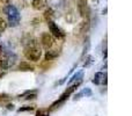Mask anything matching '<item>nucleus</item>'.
Wrapping results in <instances>:
<instances>
[{
  "label": "nucleus",
  "instance_id": "1",
  "mask_svg": "<svg viewBox=\"0 0 132 116\" xmlns=\"http://www.w3.org/2000/svg\"><path fill=\"white\" fill-rule=\"evenodd\" d=\"M18 60V56L6 45L0 44V71H7Z\"/></svg>",
  "mask_w": 132,
  "mask_h": 116
},
{
  "label": "nucleus",
  "instance_id": "2",
  "mask_svg": "<svg viewBox=\"0 0 132 116\" xmlns=\"http://www.w3.org/2000/svg\"><path fill=\"white\" fill-rule=\"evenodd\" d=\"M23 55L28 60L31 61H38L42 57V49L38 45L36 40H29L28 42L24 43V50H23Z\"/></svg>",
  "mask_w": 132,
  "mask_h": 116
},
{
  "label": "nucleus",
  "instance_id": "3",
  "mask_svg": "<svg viewBox=\"0 0 132 116\" xmlns=\"http://www.w3.org/2000/svg\"><path fill=\"white\" fill-rule=\"evenodd\" d=\"M81 82H82V80L74 82V84H72V85H68L67 88H66L65 91L63 92L62 94H60V96L55 101V102L51 103V106L48 108V109L50 110V112H53V110H56V109H58V108H60L62 106H64L65 102L67 101V99L70 98V96L72 95V94L74 93L75 91H77V88L80 86V85H81Z\"/></svg>",
  "mask_w": 132,
  "mask_h": 116
},
{
  "label": "nucleus",
  "instance_id": "4",
  "mask_svg": "<svg viewBox=\"0 0 132 116\" xmlns=\"http://www.w3.org/2000/svg\"><path fill=\"white\" fill-rule=\"evenodd\" d=\"M6 15H7V19H8V21H7V26L8 27L14 28L20 25L21 14L14 5H11V4L8 5V7L6 9Z\"/></svg>",
  "mask_w": 132,
  "mask_h": 116
},
{
  "label": "nucleus",
  "instance_id": "5",
  "mask_svg": "<svg viewBox=\"0 0 132 116\" xmlns=\"http://www.w3.org/2000/svg\"><path fill=\"white\" fill-rule=\"evenodd\" d=\"M48 27H49V30H50L51 35H52L53 37H56V38H58V40L65 38V36H66L65 32L57 23H55V21H48Z\"/></svg>",
  "mask_w": 132,
  "mask_h": 116
},
{
  "label": "nucleus",
  "instance_id": "6",
  "mask_svg": "<svg viewBox=\"0 0 132 116\" xmlns=\"http://www.w3.org/2000/svg\"><path fill=\"white\" fill-rule=\"evenodd\" d=\"M78 12L79 14L85 19V20H89L90 19V7L87 4V0H79L78 1Z\"/></svg>",
  "mask_w": 132,
  "mask_h": 116
},
{
  "label": "nucleus",
  "instance_id": "7",
  "mask_svg": "<svg viewBox=\"0 0 132 116\" xmlns=\"http://www.w3.org/2000/svg\"><path fill=\"white\" fill-rule=\"evenodd\" d=\"M41 43H42V45H43V48H45L46 50L52 48L53 44H55L53 36L50 34V33H43L41 36Z\"/></svg>",
  "mask_w": 132,
  "mask_h": 116
},
{
  "label": "nucleus",
  "instance_id": "8",
  "mask_svg": "<svg viewBox=\"0 0 132 116\" xmlns=\"http://www.w3.org/2000/svg\"><path fill=\"white\" fill-rule=\"evenodd\" d=\"M89 28H90V22H89V20L82 21V22H80L79 25H78V27L75 28L74 35H78V36H80V35L86 34V33L89 30Z\"/></svg>",
  "mask_w": 132,
  "mask_h": 116
},
{
  "label": "nucleus",
  "instance_id": "9",
  "mask_svg": "<svg viewBox=\"0 0 132 116\" xmlns=\"http://www.w3.org/2000/svg\"><path fill=\"white\" fill-rule=\"evenodd\" d=\"M94 85H107V73L105 72H96L92 80Z\"/></svg>",
  "mask_w": 132,
  "mask_h": 116
},
{
  "label": "nucleus",
  "instance_id": "10",
  "mask_svg": "<svg viewBox=\"0 0 132 116\" xmlns=\"http://www.w3.org/2000/svg\"><path fill=\"white\" fill-rule=\"evenodd\" d=\"M37 93H38V92H37L36 89H29V91H26V92H23L22 94L18 95V98L19 99L22 98L23 100H26V101L35 100V99L37 98Z\"/></svg>",
  "mask_w": 132,
  "mask_h": 116
},
{
  "label": "nucleus",
  "instance_id": "11",
  "mask_svg": "<svg viewBox=\"0 0 132 116\" xmlns=\"http://www.w3.org/2000/svg\"><path fill=\"white\" fill-rule=\"evenodd\" d=\"M48 6V0H32L31 7L35 11H42V9L46 8Z\"/></svg>",
  "mask_w": 132,
  "mask_h": 116
},
{
  "label": "nucleus",
  "instance_id": "12",
  "mask_svg": "<svg viewBox=\"0 0 132 116\" xmlns=\"http://www.w3.org/2000/svg\"><path fill=\"white\" fill-rule=\"evenodd\" d=\"M18 68L20 71H22V72H34L35 71V66L30 65V63H28V61H26V60L20 61Z\"/></svg>",
  "mask_w": 132,
  "mask_h": 116
},
{
  "label": "nucleus",
  "instance_id": "13",
  "mask_svg": "<svg viewBox=\"0 0 132 116\" xmlns=\"http://www.w3.org/2000/svg\"><path fill=\"white\" fill-rule=\"evenodd\" d=\"M92 95H93V92H92V89L89 88V87H86V88L81 89L79 93L75 94L73 99H74V100H79V99L84 98V96H86V98H89V96H92Z\"/></svg>",
  "mask_w": 132,
  "mask_h": 116
},
{
  "label": "nucleus",
  "instance_id": "14",
  "mask_svg": "<svg viewBox=\"0 0 132 116\" xmlns=\"http://www.w3.org/2000/svg\"><path fill=\"white\" fill-rule=\"evenodd\" d=\"M60 55V51L59 50H53V49H48V51L45 52V60L46 61H50V60H53Z\"/></svg>",
  "mask_w": 132,
  "mask_h": 116
},
{
  "label": "nucleus",
  "instance_id": "15",
  "mask_svg": "<svg viewBox=\"0 0 132 116\" xmlns=\"http://www.w3.org/2000/svg\"><path fill=\"white\" fill-rule=\"evenodd\" d=\"M82 78H84V71L80 70V71H78V72H75L74 74L70 78L67 85H72V84H74V82H77V81H80V80H82Z\"/></svg>",
  "mask_w": 132,
  "mask_h": 116
},
{
  "label": "nucleus",
  "instance_id": "16",
  "mask_svg": "<svg viewBox=\"0 0 132 116\" xmlns=\"http://www.w3.org/2000/svg\"><path fill=\"white\" fill-rule=\"evenodd\" d=\"M43 16H44V19H45L46 21H53V19H55V11L49 7V8L45 9Z\"/></svg>",
  "mask_w": 132,
  "mask_h": 116
},
{
  "label": "nucleus",
  "instance_id": "17",
  "mask_svg": "<svg viewBox=\"0 0 132 116\" xmlns=\"http://www.w3.org/2000/svg\"><path fill=\"white\" fill-rule=\"evenodd\" d=\"M89 49H90V38H89V37H87V38H86V43H85L84 49H82V53H81V57H80V59H84L85 58V56L88 53Z\"/></svg>",
  "mask_w": 132,
  "mask_h": 116
},
{
  "label": "nucleus",
  "instance_id": "18",
  "mask_svg": "<svg viewBox=\"0 0 132 116\" xmlns=\"http://www.w3.org/2000/svg\"><path fill=\"white\" fill-rule=\"evenodd\" d=\"M94 63H95L94 57L92 55H88V56H86V58H85V61H84V64H82V66H84V67H90Z\"/></svg>",
  "mask_w": 132,
  "mask_h": 116
},
{
  "label": "nucleus",
  "instance_id": "19",
  "mask_svg": "<svg viewBox=\"0 0 132 116\" xmlns=\"http://www.w3.org/2000/svg\"><path fill=\"white\" fill-rule=\"evenodd\" d=\"M9 5V0H0V13L6 14V9Z\"/></svg>",
  "mask_w": 132,
  "mask_h": 116
},
{
  "label": "nucleus",
  "instance_id": "20",
  "mask_svg": "<svg viewBox=\"0 0 132 116\" xmlns=\"http://www.w3.org/2000/svg\"><path fill=\"white\" fill-rule=\"evenodd\" d=\"M7 27H8V26H7V22L2 18H0V36L5 33V30L7 29Z\"/></svg>",
  "mask_w": 132,
  "mask_h": 116
},
{
  "label": "nucleus",
  "instance_id": "21",
  "mask_svg": "<svg viewBox=\"0 0 132 116\" xmlns=\"http://www.w3.org/2000/svg\"><path fill=\"white\" fill-rule=\"evenodd\" d=\"M35 109L34 106H23L18 109V113H23V112H32Z\"/></svg>",
  "mask_w": 132,
  "mask_h": 116
},
{
  "label": "nucleus",
  "instance_id": "22",
  "mask_svg": "<svg viewBox=\"0 0 132 116\" xmlns=\"http://www.w3.org/2000/svg\"><path fill=\"white\" fill-rule=\"evenodd\" d=\"M36 116H50L49 109H38L36 112Z\"/></svg>",
  "mask_w": 132,
  "mask_h": 116
},
{
  "label": "nucleus",
  "instance_id": "23",
  "mask_svg": "<svg viewBox=\"0 0 132 116\" xmlns=\"http://www.w3.org/2000/svg\"><path fill=\"white\" fill-rule=\"evenodd\" d=\"M11 100V96L8 95V94H0V102H6V101H9Z\"/></svg>",
  "mask_w": 132,
  "mask_h": 116
},
{
  "label": "nucleus",
  "instance_id": "24",
  "mask_svg": "<svg viewBox=\"0 0 132 116\" xmlns=\"http://www.w3.org/2000/svg\"><path fill=\"white\" fill-rule=\"evenodd\" d=\"M6 108L7 110H14V105L13 103H8V105H6Z\"/></svg>",
  "mask_w": 132,
  "mask_h": 116
},
{
  "label": "nucleus",
  "instance_id": "25",
  "mask_svg": "<svg viewBox=\"0 0 132 116\" xmlns=\"http://www.w3.org/2000/svg\"><path fill=\"white\" fill-rule=\"evenodd\" d=\"M103 59H107V47H104V49H103Z\"/></svg>",
  "mask_w": 132,
  "mask_h": 116
},
{
  "label": "nucleus",
  "instance_id": "26",
  "mask_svg": "<svg viewBox=\"0 0 132 116\" xmlns=\"http://www.w3.org/2000/svg\"><path fill=\"white\" fill-rule=\"evenodd\" d=\"M92 1H94V2H95V1H98V0H92Z\"/></svg>",
  "mask_w": 132,
  "mask_h": 116
}]
</instances>
